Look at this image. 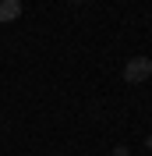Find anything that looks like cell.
Here are the masks:
<instances>
[{
  "instance_id": "obj_1",
  "label": "cell",
  "mask_w": 152,
  "mask_h": 156,
  "mask_svg": "<svg viewBox=\"0 0 152 156\" xmlns=\"http://www.w3.org/2000/svg\"><path fill=\"white\" fill-rule=\"evenodd\" d=\"M149 78H152V60L149 57H131L124 64V82H127V85H142Z\"/></svg>"
},
{
  "instance_id": "obj_2",
  "label": "cell",
  "mask_w": 152,
  "mask_h": 156,
  "mask_svg": "<svg viewBox=\"0 0 152 156\" xmlns=\"http://www.w3.org/2000/svg\"><path fill=\"white\" fill-rule=\"evenodd\" d=\"M21 14V0H0V25H7Z\"/></svg>"
},
{
  "instance_id": "obj_3",
  "label": "cell",
  "mask_w": 152,
  "mask_h": 156,
  "mask_svg": "<svg viewBox=\"0 0 152 156\" xmlns=\"http://www.w3.org/2000/svg\"><path fill=\"white\" fill-rule=\"evenodd\" d=\"M113 156H127V146H117V149H113Z\"/></svg>"
},
{
  "instance_id": "obj_4",
  "label": "cell",
  "mask_w": 152,
  "mask_h": 156,
  "mask_svg": "<svg viewBox=\"0 0 152 156\" xmlns=\"http://www.w3.org/2000/svg\"><path fill=\"white\" fill-rule=\"evenodd\" d=\"M145 146H149V149H152V135H149V142H145Z\"/></svg>"
},
{
  "instance_id": "obj_5",
  "label": "cell",
  "mask_w": 152,
  "mask_h": 156,
  "mask_svg": "<svg viewBox=\"0 0 152 156\" xmlns=\"http://www.w3.org/2000/svg\"><path fill=\"white\" fill-rule=\"evenodd\" d=\"M78 4H81V0H78Z\"/></svg>"
}]
</instances>
